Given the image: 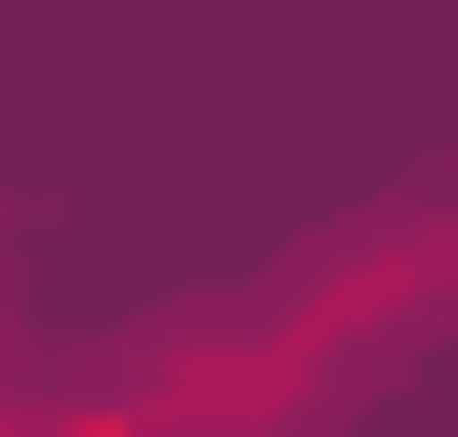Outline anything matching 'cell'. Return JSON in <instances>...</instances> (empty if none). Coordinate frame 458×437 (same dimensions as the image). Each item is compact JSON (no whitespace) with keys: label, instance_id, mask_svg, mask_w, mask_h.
<instances>
[{"label":"cell","instance_id":"1","mask_svg":"<svg viewBox=\"0 0 458 437\" xmlns=\"http://www.w3.org/2000/svg\"><path fill=\"white\" fill-rule=\"evenodd\" d=\"M458 291V208H396V230H334L313 271H271L250 313H188L146 375L105 396V437H313L354 375H396Z\"/></svg>","mask_w":458,"mask_h":437}]
</instances>
